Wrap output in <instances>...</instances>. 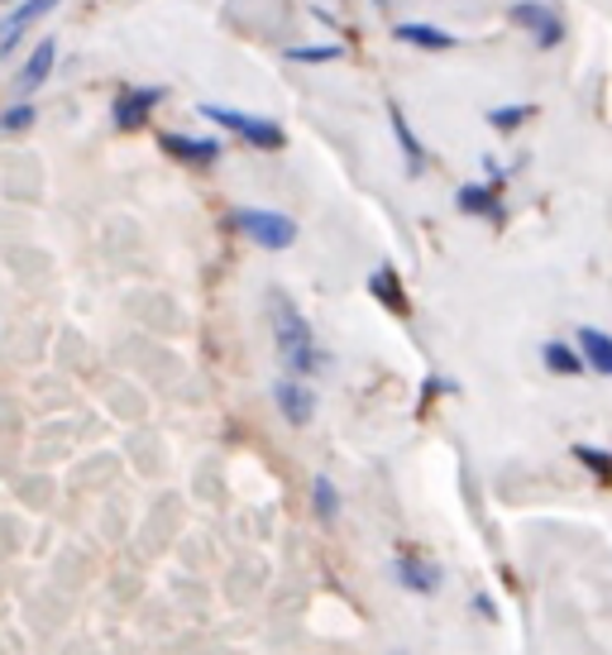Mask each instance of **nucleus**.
<instances>
[{"instance_id":"obj_1","label":"nucleus","mask_w":612,"mask_h":655,"mask_svg":"<svg viewBox=\"0 0 612 655\" xmlns=\"http://www.w3.org/2000/svg\"><path fill=\"white\" fill-rule=\"evenodd\" d=\"M268 302H273V335H278V355L287 359V369L302 373V378H312L316 369H326V359H320L316 335H312V326H306V316L283 293H273Z\"/></svg>"},{"instance_id":"obj_2","label":"nucleus","mask_w":612,"mask_h":655,"mask_svg":"<svg viewBox=\"0 0 612 655\" xmlns=\"http://www.w3.org/2000/svg\"><path fill=\"white\" fill-rule=\"evenodd\" d=\"M230 225L240 230L244 240L264 244V250H287V244L297 240V221L283 211H258V207H240L235 215H230Z\"/></svg>"},{"instance_id":"obj_3","label":"nucleus","mask_w":612,"mask_h":655,"mask_svg":"<svg viewBox=\"0 0 612 655\" xmlns=\"http://www.w3.org/2000/svg\"><path fill=\"white\" fill-rule=\"evenodd\" d=\"M201 115L207 120H215V125H225V129H235V135L244 139V144H254V149H283L287 144V135H283V125L278 120H264V115H244V110H230V106H201Z\"/></svg>"},{"instance_id":"obj_4","label":"nucleus","mask_w":612,"mask_h":655,"mask_svg":"<svg viewBox=\"0 0 612 655\" xmlns=\"http://www.w3.org/2000/svg\"><path fill=\"white\" fill-rule=\"evenodd\" d=\"M513 24H521L536 39V49H560L564 43V20L560 10L541 6V0H517L513 6Z\"/></svg>"},{"instance_id":"obj_5","label":"nucleus","mask_w":612,"mask_h":655,"mask_svg":"<svg viewBox=\"0 0 612 655\" xmlns=\"http://www.w3.org/2000/svg\"><path fill=\"white\" fill-rule=\"evenodd\" d=\"M158 101H163V86H125V92L115 96V106H110L115 129H144Z\"/></svg>"},{"instance_id":"obj_6","label":"nucleus","mask_w":612,"mask_h":655,"mask_svg":"<svg viewBox=\"0 0 612 655\" xmlns=\"http://www.w3.org/2000/svg\"><path fill=\"white\" fill-rule=\"evenodd\" d=\"M273 402H278V412L293 421V426H306V421L316 416V392L302 383V378H278L273 383Z\"/></svg>"},{"instance_id":"obj_7","label":"nucleus","mask_w":612,"mask_h":655,"mask_svg":"<svg viewBox=\"0 0 612 655\" xmlns=\"http://www.w3.org/2000/svg\"><path fill=\"white\" fill-rule=\"evenodd\" d=\"M455 207L464 215H484V221L503 225V201H498V182H469L455 192Z\"/></svg>"},{"instance_id":"obj_8","label":"nucleus","mask_w":612,"mask_h":655,"mask_svg":"<svg viewBox=\"0 0 612 655\" xmlns=\"http://www.w3.org/2000/svg\"><path fill=\"white\" fill-rule=\"evenodd\" d=\"M53 6H57V0H20V10H10L6 20H0V57L14 53V43H20L24 29L34 24V20H43Z\"/></svg>"},{"instance_id":"obj_9","label":"nucleus","mask_w":612,"mask_h":655,"mask_svg":"<svg viewBox=\"0 0 612 655\" xmlns=\"http://www.w3.org/2000/svg\"><path fill=\"white\" fill-rule=\"evenodd\" d=\"M392 39L407 43V49H426V53H450V49H460L455 34H445V29H435V24H421V20H407L392 29Z\"/></svg>"},{"instance_id":"obj_10","label":"nucleus","mask_w":612,"mask_h":655,"mask_svg":"<svg viewBox=\"0 0 612 655\" xmlns=\"http://www.w3.org/2000/svg\"><path fill=\"white\" fill-rule=\"evenodd\" d=\"M53 63H57V43L53 39H43L34 53L24 57V67H20V77H14V92L20 96H29V92H39L43 82H49V72H53Z\"/></svg>"},{"instance_id":"obj_11","label":"nucleus","mask_w":612,"mask_h":655,"mask_svg":"<svg viewBox=\"0 0 612 655\" xmlns=\"http://www.w3.org/2000/svg\"><path fill=\"white\" fill-rule=\"evenodd\" d=\"M163 154L178 158V163L207 168V163L221 158V144H215V139H192V135H163Z\"/></svg>"},{"instance_id":"obj_12","label":"nucleus","mask_w":612,"mask_h":655,"mask_svg":"<svg viewBox=\"0 0 612 655\" xmlns=\"http://www.w3.org/2000/svg\"><path fill=\"white\" fill-rule=\"evenodd\" d=\"M369 293L383 302L392 316H407V311H412V307H407V293H402V278H398V268H392V264H383V268L369 273Z\"/></svg>"},{"instance_id":"obj_13","label":"nucleus","mask_w":612,"mask_h":655,"mask_svg":"<svg viewBox=\"0 0 612 655\" xmlns=\"http://www.w3.org/2000/svg\"><path fill=\"white\" fill-rule=\"evenodd\" d=\"M579 359H584V369H599L612 378V335L584 326L579 330Z\"/></svg>"},{"instance_id":"obj_14","label":"nucleus","mask_w":612,"mask_h":655,"mask_svg":"<svg viewBox=\"0 0 612 655\" xmlns=\"http://www.w3.org/2000/svg\"><path fill=\"white\" fill-rule=\"evenodd\" d=\"M388 120H392V135H398L402 154H407V172H421V168H426V149L416 144V135H412V125H407V115H402L398 101H388Z\"/></svg>"},{"instance_id":"obj_15","label":"nucleus","mask_w":612,"mask_h":655,"mask_svg":"<svg viewBox=\"0 0 612 655\" xmlns=\"http://www.w3.org/2000/svg\"><path fill=\"white\" fill-rule=\"evenodd\" d=\"M541 359H546V369L560 373V378H579V373H584V359H579V349L564 345V340H550V345L541 349Z\"/></svg>"},{"instance_id":"obj_16","label":"nucleus","mask_w":612,"mask_h":655,"mask_svg":"<svg viewBox=\"0 0 612 655\" xmlns=\"http://www.w3.org/2000/svg\"><path fill=\"white\" fill-rule=\"evenodd\" d=\"M398 579L407 589H421V593L441 589V570H431V564H421V560H398Z\"/></svg>"},{"instance_id":"obj_17","label":"nucleus","mask_w":612,"mask_h":655,"mask_svg":"<svg viewBox=\"0 0 612 655\" xmlns=\"http://www.w3.org/2000/svg\"><path fill=\"white\" fill-rule=\"evenodd\" d=\"M536 115V106H527V101H521V106H493L488 110V125L498 129V135H513V129H521Z\"/></svg>"},{"instance_id":"obj_18","label":"nucleus","mask_w":612,"mask_h":655,"mask_svg":"<svg viewBox=\"0 0 612 655\" xmlns=\"http://www.w3.org/2000/svg\"><path fill=\"white\" fill-rule=\"evenodd\" d=\"M312 493H316V517L320 521H335V513H340V493H335V484H330L326 474L312 484Z\"/></svg>"},{"instance_id":"obj_19","label":"nucleus","mask_w":612,"mask_h":655,"mask_svg":"<svg viewBox=\"0 0 612 655\" xmlns=\"http://www.w3.org/2000/svg\"><path fill=\"white\" fill-rule=\"evenodd\" d=\"M345 57L340 43H316V49H287V63H335Z\"/></svg>"},{"instance_id":"obj_20","label":"nucleus","mask_w":612,"mask_h":655,"mask_svg":"<svg viewBox=\"0 0 612 655\" xmlns=\"http://www.w3.org/2000/svg\"><path fill=\"white\" fill-rule=\"evenodd\" d=\"M574 459L589 464V469L599 474V484H612V455H603V450H593V445H574Z\"/></svg>"},{"instance_id":"obj_21","label":"nucleus","mask_w":612,"mask_h":655,"mask_svg":"<svg viewBox=\"0 0 612 655\" xmlns=\"http://www.w3.org/2000/svg\"><path fill=\"white\" fill-rule=\"evenodd\" d=\"M39 120V110L29 106V101H20V106H10L6 115H0V129H6V135H20V129H29Z\"/></svg>"},{"instance_id":"obj_22","label":"nucleus","mask_w":612,"mask_h":655,"mask_svg":"<svg viewBox=\"0 0 612 655\" xmlns=\"http://www.w3.org/2000/svg\"><path fill=\"white\" fill-rule=\"evenodd\" d=\"M373 6H388V0H373Z\"/></svg>"},{"instance_id":"obj_23","label":"nucleus","mask_w":612,"mask_h":655,"mask_svg":"<svg viewBox=\"0 0 612 655\" xmlns=\"http://www.w3.org/2000/svg\"><path fill=\"white\" fill-rule=\"evenodd\" d=\"M0 6H6V0H0Z\"/></svg>"}]
</instances>
